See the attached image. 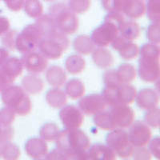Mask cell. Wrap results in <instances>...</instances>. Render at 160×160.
Masks as SVG:
<instances>
[{
  "label": "cell",
  "instance_id": "16",
  "mask_svg": "<svg viewBox=\"0 0 160 160\" xmlns=\"http://www.w3.org/2000/svg\"><path fill=\"white\" fill-rule=\"evenodd\" d=\"M25 151L33 159H45L48 154V146L41 138H31L26 142Z\"/></svg>",
  "mask_w": 160,
  "mask_h": 160
},
{
  "label": "cell",
  "instance_id": "52",
  "mask_svg": "<svg viewBox=\"0 0 160 160\" xmlns=\"http://www.w3.org/2000/svg\"><path fill=\"white\" fill-rule=\"evenodd\" d=\"M46 1H53V0H46Z\"/></svg>",
  "mask_w": 160,
  "mask_h": 160
},
{
  "label": "cell",
  "instance_id": "37",
  "mask_svg": "<svg viewBox=\"0 0 160 160\" xmlns=\"http://www.w3.org/2000/svg\"><path fill=\"white\" fill-rule=\"evenodd\" d=\"M146 11H147V15L151 21L159 22V0H149L146 8Z\"/></svg>",
  "mask_w": 160,
  "mask_h": 160
},
{
  "label": "cell",
  "instance_id": "21",
  "mask_svg": "<svg viewBox=\"0 0 160 160\" xmlns=\"http://www.w3.org/2000/svg\"><path fill=\"white\" fill-rule=\"evenodd\" d=\"M22 88L29 95H37L42 91L44 82L35 74L26 75L22 80Z\"/></svg>",
  "mask_w": 160,
  "mask_h": 160
},
{
  "label": "cell",
  "instance_id": "11",
  "mask_svg": "<svg viewBox=\"0 0 160 160\" xmlns=\"http://www.w3.org/2000/svg\"><path fill=\"white\" fill-rule=\"evenodd\" d=\"M59 118L65 129L79 128L84 121L83 113L74 105H68L62 108L59 112Z\"/></svg>",
  "mask_w": 160,
  "mask_h": 160
},
{
  "label": "cell",
  "instance_id": "14",
  "mask_svg": "<svg viewBox=\"0 0 160 160\" xmlns=\"http://www.w3.org/2000/svg\"><path fill=\"white\" fill-rule=\"evenodd\" d=\"M113 49L118 52L120 57L124 60H132L137 58L139 53V48L132 41L126 39L118 35L111 43Z\"/></svg>",
  "mask_w": 160,
  "mask_h": 160
},
{
  "label": "cell",
  "instance_id": "19",
  "mask_svg": "<svg viewBox=\"0 0 160 160\" xmlns=\"http://www.w3.org/2000/svg\"><path fill=\"white\" fill-rule=\"evenodd\" d=\"M23 68L22 61L17 57H9L0 66V70H2L6 75L15 81L18 77L22 75Z\"/></svg>",
  "mask_w": 160,
  "mask_h": 160
},
{
  "label": "cell",
  "instance_id": "17",
  "mask_svg": "<svg viewBox=\"0 0 160 160\" xmlns=\"http://www.w3.org/2000/svg\"><path fill=\"white\" fill-rule=\"evenodd\" d=\"M88 160H115V152L108 145L102 143L94 144L88 149Z\"/></svg>",
  "mask_w": 160,
  "mask_h": 160
},
{
  "label": "cell",
  "instance_id": "27",
  "mask_svg": "<svg viewBox=\"0 0 160 160\" xmlns=\"http://www.w3.org/2000/svg\"><path fill=\"white\" fill-rule=\"evenodd\" d=\"M65 68L71 75H79L85 70L86 61L80 55H71L66 59Z\"/></svg>",
  "mask_w": 160,
  "mask_h": 160
},
{
  "label": "cell",
  "instance_id": "1",
  "mask_svg": "<svg viewBox=\"0 0 160 160\" xmlns=\"http://www.w3.org/2000/svg\"><path fill=\"white\" fill-rule=\"evenodd\" d=\"M55 142L56 148L64 153L67 159L88 160V149L91 141L82 130L76 128L60 131Z\"/></svg>",
  "mask_w": 160,
  "mask_h": 160
},
{
  "label": "cell",
  "instance_id": "12",
  "mask_svg": "<svg viewBox=\"0 0 160 160\" xmlns=\"http://www.w3.org/2000/svg\"><path fill=\"white\" fill-rule=\"evenodd\" d=\"M20 59L22 61L23 68L31 74H41L48 68V58L40 52L35 51L23 54Z\"/></svg>",
  "mask_w": 160,
  "mask_h": 160
},
{
  "label": "cell",
  "instance_id": "53",
  "mask_svg": "<svg viewBox=\"0 0 160 160\" xmlns=\"http://www.w3.org/2000/svg\"><path fill=\"white\" fill-rule=\"evenodd\" d=\"M0 156H1V155H0Z\"/></svg>",
  "mask_w": 160,
  "mask_h": 160
},
{
  "label": "cell",
  "instance_id": "40",
  "mask_svg": "<svg viewBox=\"0 0 160 160\" xmlns=\"http://www.w3.org/2000/svg\"><path fill=\"white\" fill-rule=\"evenodd\" d=\"M160 24L159 22H152L150 24L147 31V38L151 43L159 45L160 42Z\"/></svg>",
  "mask_w": 160,
  "mask_h": 160
},
{
  "label": "cell",
  "instance_id": "45",
  "mask_svg": "<svg viewBox=\"0 0 160 160\" xmlns=\"http://www.w3.org/2000/svg\"><path fill=\"white\" fill-rule=\"evenodd\" d=\"M149 151L156 158H160V139L159 137H155L149 142Z\"/></svg>",
  "mask_w": 160,
  "mask_h": 160
},
{
  "label": "cell",
  "instance_id": "10",
  "mask_svg": "<svg viewBox=\"0 0 160 160\" xmlns=\"http://www.w3.org/2000/svg\"><path fill=\"white\" fill-rule=\"evenodd\" d=\"M128 131L130 142L135 148L146 147L151 139L152 133L149 126L144 122L135 121L129 127Z\"/></svg>",
  "mask_w": 160,
  "mask_h": 160
},
{
  "label": "cell",
  "instance_id": "24",
  "mask_svg": "<svg viewBox=\"0 0 160 160\" xmlns=\"http://www.w3.org/2000/svg\"><path fill=\"white\" fill-rule=\"evenodd\" d=\"M137 90L130 83H122L118 87L117 96L118 104L129 105L135 101Z\"/></svg>",
  "mask_w": 160,
  "mask_h": 160
},
{
  "label": "cell",
  "instance_id": "35",
  "mask_svg": "<svg viewBox=\"0 0 160 160\" xmlns=\"http://www.w3.org/2000/svg\"><path fill=\"white\" fill-rule=\"evenodd\" d=\"M35 23L42 29V32L44 34V36L47 35H49L53 31L58 30L55 25L53 18L49 15H42L38 18H36Z\"/></svg>",
  "mask_w": 160,
  "mask_h": 160
},
{
  "label": "cell",
  "instance_id": "20",
  "mask_svg": "<svg viewBox=\"0 0 160 160\" xmlns=\"http://www.w3.org/2000/svg\"><path fill=\"white\" fill-rule=\"evenodd\" d=\"M46 79L53 88H61L67 82V75L63 68L59 66H51L46 73Z\"/></svg>",
  "mask_w": 160,
  "mask_h": 160
},
{
  "label": "cell",
  "instance_id": "25",
  "mask_svg": "<svg viewBox=\"0 0 160 160\" xmlns=\"http://www.w3.org/2000/svg\"><path fill=\"white\" fill-rule=\"evenodd\" d=\"M118 31L121 36L130 41H134L139 37L141 30L140 27L136 22L130 20H124L122 23L118 26Z\"/></svg>",
  "mask_w": 160,
  "mask_h": 160
},
{
  "label": "cell",
  "instance_id": "46",
  "mask_svg": "<svg viewBox=\"0 0 160 160\" xmlns=\"http://www.w3.org/2000/svg\"><path fill=\"white\" fill-rule=\"evenodd\" d=\"M14 82L15 80L10 78L2 70H0V93H2L8 87L12 85Z\"/></svg>",
  "mask_w": 160,
  "mask_h": 160
},
{
  "label": "cell",
  "instance_id": "50",
  "mask_svg": "<svg viewBox=\"0 0 160 160\" xmlns=\"http://www.w3.org/2000/svg\"><path fill=\"white\" fill-rule=\"evenodd\" d=\"M9 51L5 48H0V66L9 58Z\"/></svg>",
  "mask_w": 160,
  "mask_h": 160
},
{
  "label": "cell",
  "instance_id": "49",
  "mask_svg": "<svg viewBox=\"0 0 160 160\" xmlns=\"http://www.w3.org/2000/svg\"><path fill=\"white\" fill-rule=\"evenodd\" d=\"M11 28V23L8 18L0 16V37L8 32Z\"/></svg>",
  "mask_w": 160,
  "mask_h": 160
},
{
  "label": "cell",
  "instance_id": "51",
  "mask_svg": "<svg viewBox=\"0 0 160 160\" xmlns=\"http://www.w3.org/2000/svg\"><path fill=\"white\" fill-rule=\"evenodd\" d=\"M2 129H3V127H2V126L0 124V137H1V135H2Z\"/></svg>",
  "mask_w": 160,
  "mask_h": 160
},
{
  "label": "cell",
  "instance_id": "18",
  "mask_svg": "<svg viewBox=\"0 0 160 160\" xmlns=\"http://www.w3.org/2000/svg\"><path fill=\"white\" fill-rule=\"evenodd\" d=\"M92 60L98 68L102 69L111 68L115 62V58L111 51L104 48H95L92 52Z\"/></svg>",
  "mask_w": 160,
  "mask_h": 160
},
{
  "label": "cell",
  "instance_id": "3",
  "mask_svg": "<svg viewBox=\"0 0 160 160\" xmlns=\"http://www.w3.org/2000/svg\"><path fill=\"white\" fill-rule=\"evenodd\" d=\"M2 101L19 116L29 115L32 109V102L28 94L22 87L11 85L1 93Z\"/></svg>",
  "mask_w": 160,
  "mask_h": 160
},
{
  "label": "cell",
  "instance_id": "7",
  "mask_svg": "<svg viewBox=\"0 0 160 160\" xmlns=\"http://www.w3.org/2000/svg\"><path fill=\"white\" fill-rule=\"evenodd\" d=\"M110 131L106 138L107 145L121 158L131 157L135 147L130 142L128 133L121 128H115Z\"/></svg>",
  "mask_w": 160,
  "mask_h": 160
},
{
  "label": "cell",
  "instance_id": "5",
  "mask_svg": "<svg viewBox=\"0 0 160 160\" xmlns=\"http://www.w3.org/2000/svg\"><path fill=\"white\" fill-rule=\"evenodd\" d=\"M49 13L57 28L63 34L72 35L78 31V18L69 7L62 3H56L50 8Z\"/></svg>",
  "mask_w": 160,
  "mask_h": 160
},
{
  "label": "cell",
  "instance_id": "48",
  "mask_svg": "<svg viewBox=\"0 0 160 160\" xmlns=\"http://www.w3.org/2000/svg\"><path fill=\"white\" fill-rule=\"evenodd\" d=\"M7 7L12 11H18L22 9L25 0H3Z\"/></svg>",
  "mask_w": 160,
  "mask_h": 160
},
{
  "label": "cell",
  "instance_id": "36",
  "mask_svg": "<svg viewBox=\"0 0 160 160\" xmlns=\"http://www.w3.org/2000/svg\"><path fill=\"white\" fill-rule=\"evenodd\" d=\"M118 87V86H106L102 91V97L109 107L118 104V96H117Z\"/></svg>",
  "mask_w": 160,
  "mask_h": 160
},
{
  "label": "cell",
  "instance_id": "33",
  "mask_svg": "<svg viewBox=\"0 0 160 160\" xmlns=\"http://www.w3.org/2000/svg\"><path fill=\"white\" fill-rule=\"evenodd\" d=\"M23 7L26 14L33 18H38L43 12V8L39 0H25Z\"/></svg>",
  "mask_w": 160,
  "mask_h": 160
},
{
  "label": "cell",
  "instance_id": "28",
  "mask_svg": "<svg viewBox=\"0 0 160 160\" xmlns=\"http://www.w3.org/2000/svg\"><path fill=\"white\" fill-rule=\"evenodd\" d=\"M116 74L121 83H131L136 78L137 71L132 64L122 63L116 70Z\"/></svg>",
  "mask_w": 160,
  "mask_h": 160
},
{
  "label": "cell",
  "instance_id": "15",
  "mask_svg": "<svg viewBox=\"0 0 160 160\" xmlns=\"http://www.w3.org/2000/svg\"><path fill=\"white\" fill-rule=\"evenodd\" d=\"M135 101L138 108L145 111L158 108L159 103L158 91L153 88H144L137 92Z\"/></svg>",
  "mask_w": 160,
  "mask_h": 160
},
{
  "label": "cell",
  "instance_id": "31",
  "mask_svg": "<svg viewBox=\"0 0 160 160\" xmlns=\"http://www.w3.org/2000/svg\"><path fill=\"white\" fill-rule=\"evenodd\" d=\"M0 155L4 159L15 160L19 158L21 153L18 146L10 141L0 144Z\"/></svg>",
  "mask_w": 160,
  "mask_h": 160
},
{
  "label": "cell",
  "instance_id": "30",
  "mask_svg": "<svg viewBox=\"0 0 160 160\" xmlns=\"http://www.w3.org/2000/svg\"><path fill=\"white\" fill-rule=\"evenodd\" d=\"M145 11V4L142 0H131L124 14L131 19H136L141 18Z\"/></svg>",
  "mask_w": 160,
  "mask_h": 160
},
{
  "label": "cell",
  "instance_id": "41",
  "mask_svg": "<svg viewBox=\"0 0 160 160\" xmlns=\"http://www.w3.org/2000/svg\"><path fill=\"white\" fill-rule=\"evenodd\" d=\"M90 6V0H71L68 7L75 14H82L89 9Z\"/></svg>",
  "mask_w": 160,
  "mask_h": 160
},
{
  "label": "cell",
  "instance_id": "34",
  "mask_svg": "<svg viewBox=\"0 0 160 160\" xmlns=\"http://www.w3.org/2000/svg\"><path fill=\"white\" fill-rule=\"evenodd\" d=\"M131 0H102V6L109 12L124 13Z\"/></svg>",
  "mask_w": 160,
  "mask_h": 160
},
{
  "label": "cell",
  "instance_id": "47",
  "mask_svg": "<svg viewBox=\"0 0 160 160\" xmlns=\"http://www.w3.org/2000/svg\"><path fill=\"white\" fill-rule=\"evenodd\" d=\"M14 137V129L11 128V126L3 127L2 131V135L0 137V144L6 142H10Z\"/></svg>",
  "mask_w": 160,
  "mask_h": 160
},
{
  "label": "cell",
  "instance_id": "2",
  "mask_svg": "<svg viewBox=\"0 0 160 160\" xmlns=\"http://www.w3.org/2000/svg\"><path fill=\"white\" fill-rule=\"evenodd\" d=\"M138 73L146 82L154 83L159 79V45L148 42L139 48Z\"/></svg>",
  "mask_w": 160,
  "mask_h": 160
},
{
  "label": "cell",
  "instance_id": "23",
  "mask_svg": "<svg viewBox=\"0 0 160 160\" xmlns=\"http://www.w3.org/2000/svg\"><path fill=\"white\" fill-rule=\"evenodd\" d=\"M73 47L75 51L79 55H89L96 48V45L93 42L91 37L88 35H79L76 37L73 42Z\"/></svg>",
  "mask_w": 160,
  "mask_h": 160
},
{
  "label": "cell",
  "instance_id": "6",
  "mask_svg": "<svg viewBox=\"0 0 160 160\" xmlns=\"http://www.w3.org/2000/svg\"><path fill=\"white\" fill-rule=\"evenodd\" d=\"M44 37L42 29L35 24H30L18 34L15 40V50L22 55L38 49L39 42Z\"/></svg>",
  "mask_w": 160,
  "mask_h": 160
},
{
  "label": "cell",
  "instance_id": "44",
  "mask_svg": "<svg viewBox=\"0 0 160 160\" xmlns=\"http://www.w3.org/2000/svg\"><path fill=\"white\" fill-rule=\"evenodd\" d=\"M131 156L135 159H151V154L145 147H138L134 148Z\"/></svg>",
  "mask_w": 160,
  "mask_h": 160
},
{
  "label": "cell",
  "instance_id": "29",
  "mask_svg": "<svg viewBox=\"0 0 160 160\" xmlns=\"http://www.w3.org/2000/svg\"><path fill=\"white\" fill-rule=\"evenodd\" d=\"M59 132V128L57 124L54 122H48L42 126L39 129V136L46 142H53L58 138Z\"/></svg>",
  "mask_w": 160,
  "mask_h": 160
},
{
  "label": "cell",
  "instance_id": "13",
  "mask_svg": "<svg viewBox=\"0 0 160 160\" xmlns=\"http://www.w3.org/2000/svg\"><path fill=\"white\" fill-rule=\"evenodd\" d=\"M108 104L102 95L91 94L80 98L78 101V108L82 112L88 115H95L105 111Z\"/></svg>",
  "mask_w": 160,
  "mask_h": 160
},
{
  "label": "cell",
  "instance_id": "42",
  "mask_svg": "<svg viewBox=\"0 0 160 160\" xmlns=\"http://www.w3.org/2000/svg\"><path fill=\"white\" fill-rule=\"evenodd\" d=\"M18 31L16 30H9L8 32L2 35V43L6 48L15 51V40L18 35Z\"/></svg>",
  "mask_w": 160,
  "mask_h": 160
},
{
  "label": "cell",
  "instance_id": "32",
  "mask_svg": "<svg viewBox=\"0 0 160 160\" xmlns=\"http://www.w3.org/2000/svg\"><path fill=\"white\" fill-rule=\"evenodd\" d=\"M94 123L96 127H98L100 129L104 130V131H111V130L115 129L114 127V124L111 120V115H110L109 111H102V112L96 114L93 118Z\"/></svg>",
  "mask_w": 160,
  "mask_h": 160
},
{
  "label": "cell",
  "instance_id": "4",
  "mask_svg": "<svg viewBox=\"0 0 160 160\" xmlns=\"http://www.w3.org/2000/svg\"><path fill=\"white\" fill-rule=\"evenodd\" d=\"M69 39L67 35L59 30L53 31L41 39L38 46L39 52L48 59L56 60L62 57L69 48Z\"/></svg>",
  "mask_w": 160,
  "mask_h": 160
},
{
  "label": "cell",
  "instance_id": "43",
  "mask_svg": "<svg viewBox=\"0 0 160 160\" xmlns=\"http://www.w3.org/2000/svg\"><path fill=\"white\" fill-rule=\"evenodd\" d=\"M103 81L106 86H119L122 84L118 80L115 70L106 71L103 75Z\"/></svg>",
  "mask_w": 160,
  "mask_h": 160
},
{
  "label": "cell",
  "instance_id": "38",
  "mask_svg": "<svg viewBox=\"0 0 160 160\" xmlns=\"http://www.w3.org/2000/svg\"><path fill=\"white\" fill-rule=\"evenodd\" d=\"M160 119V110L158 108L147 111L144 115V122L153 128H158Z\"/></svg>",
  "mask_w": 160,
  "mask_h": 160
},
{
  "label": "cell",
  "instance_id": "8",
  "mask_svg": "<svg viewBox=\"0 0 160 160\" xmlns=\"http://www.w3.org/2000/svg\"><path fill=\"white\" fill-rule=\"evenodd\" d=\"M119 35L118 25L116 22L104 18V22L93 31L91 39L99 48H106L111 45Z\"/></svg>",
  "mask_w": 160,
  "mask_h": 160
},
{
  "label": "cell",
  "instance_id": "26",
  "mask_svg": "<svg viewBox=\"0 0 160 160\" xmlns=\"http://www.w3.org/2000/svg\"><path fill=\"white\" fill-rule=\"evenodd\" d=\"M65 93L71 99H79L85 94V86L81 80L73 78L66 84Z\"/></svg>",
  "mask_w": 160,
  "mask_h": 160
},
{
  "label": "cell",
  "instance_id": "9",
  "mask_svg": "<svg viewBox=\"0 0 160 160\" xmlns=\"http://www.w3.org/2000/svg\"><path fill=\"white\" fill-rule=\"evenodd\" d=\"M109 111L115 128L126 129L132 124L135 120V111L131 107L125 104H117L111 107Z\"/></svg>",
  "mask_w": 160,
  "mask_h": 160
},
{
  "label": "cell",
  "instance_id": "22",
  "mask_svg": "<svg viewBox=\"0 0 160 160\" xmlns=\"http://www.w3.org/2000/svg\"><path fill=\"white\" fill-rule=\"evenodd\" d=\"M68 98L65 91L58 88L49 90L46 94V101L48 104L55 109L63 108L68 102Z\"/></svg>",
  "mask_w": 160,
  "mask_h": 160
},
{
  "label": "cell",
  "instance_id": "39",
  "mask_svg": "<svg viewBox=\"0 0 160 160\" xmlns=\"http://www.w3.org/2000/svg\"><path fill=\"white\" fill-rule=\"evenodd\" d=\"M15 112L11 108L6 106L5 108L0 110V124L2 127L11 126L15 118Z\"/></svg>",
  "mask_w": 160,
  "mask_h": 160
}]
</instances>
